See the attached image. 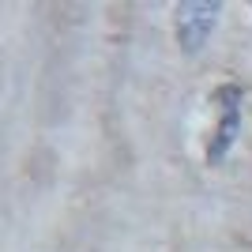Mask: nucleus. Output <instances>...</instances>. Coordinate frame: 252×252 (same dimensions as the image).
<instances>
[{
    "instance_id": "nucleus-1",
    "label": "nucleus",
    "mask_w": 252,
    "mask_h": 252,
    "mask_svg": "<svg viewBox=\"0 0 252 252\" xmlns=\"http://www.w3.org/2000/svg\"><path fill=\"white\" fill-rule=\"evenodd\" d=\"M245 94L237 83H226L215 91V128H211V139H207V166H222L226 155L233 151L237 136H241V121H245Z\"/></svg>"
},
{
    "instance_id": "nucleus-2",
    "label": "nucleus",
    "mask_w": 252,
    "mask_h": 252,
    "mask_svg": "<svg viewBox=\"0 0 252 252\" xmlns=\"http://www.w3.org/2000/svg\"><path fill=\"white\" fill-rule=\"evenodd\" d=\"M222 4L219 0H189V4H177V45L185 57H196L203 45L211 42V34L219 27Z\"/></svg>"
}]
</instances>
